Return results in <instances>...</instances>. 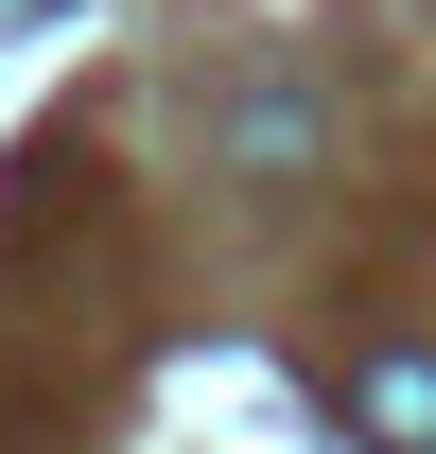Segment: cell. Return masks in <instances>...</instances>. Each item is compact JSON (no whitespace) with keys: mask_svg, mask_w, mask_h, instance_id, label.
<instances>
[{"mask_svg":"<svg viewBox=\"0 0 436 454\" xmlns=\"http://www.w3.org/2000/svg\"><path fill=\"white\" fill-rule=\"evenodd\" d=\"M349 419H367V454H436V349H367Z\"/></svg>","mask_w":436,"mask_h":454,"instance_id":"1","label":"cell"},{"mask_svg":"<svg viewBox=\"0 0 436 454\" xmlns=\"http://www.w3.org/2000/svg\"><path fill=\"white\" fill-rule=\"evenodd\" d=\"M18 18H53V0H0V35H18Z\"/></svg>","mask_w":436,"mask_h":454,"instance_id":"2","label":"cell"}]
</instances>
